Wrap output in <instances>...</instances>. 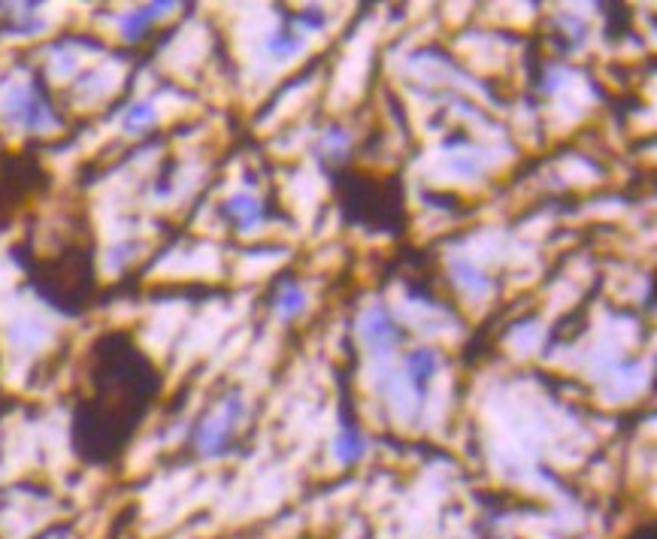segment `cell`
Here are the masks:
<instances>
[{
    "label": "cell",
    "mask_w": 657,
    "mask_h": 539,
    "mask_svg": "<svg viewBox=\"0 0 657 539\" xmlns=\"http://www.w3.org/2000/svg\"><path fill=\"white\" fill-rule=\"evenodd\" d=\"M4 119L22 131H31V134H46L49 128H55L52 106L43 100V94L34 88V82H19L7 91Z\"/></svg>",
    "instance_id": "obj_1"
},
{
    "label": "cell",
    "mask_w": 657,
    "mask_h": 539,
    "mask_svg": "<svg viewBox=\"0 0 657 539\" xmlns=\"http://www.w3.org/2000/svg\"><path fill=\"white\" fill-rule=\"evenodd\" d=\"M243 415V400L240 397H228L222 406H215L200 424L194 434V446L203 455H218L225 452V446L231 443V434L237 427V418Z\"/></svg>",
    "instance_id": "obj_2"
},
{
    "label": "cell",
    "mask_w": 657,
    "mask_h": 539,
    "mask_svg": "<svg viewBox=\"0 0 657 539\" xmlns=\"http://www.w3.org/2000/svg\"><path fill=\"white\" fill-rule=\"evenodd\" d=\"M225 212L240 225V228H252L261 222V203L252 194H234L225 203Z\"/></svg>",
    "instance_id": "obj_3"
},
{
    "label": "cell",
    "mask_w": 657,
    "mask_h": 539,
    "mask_svg": "<svg viewBox=\"0 0 657 539\" xmlns=\"http://www.w3.org/2000/svg\"><path fill=\"white\" fill-rule=\"evenodd\" d=\"M406 367H409L412 379H427V376H433L436 367H440V355L430 352V349H421V352L409 355Z\"/></svg>",
    "instance_id": "obj_4"
},
{
    "label": "cell",
    "mask_w": 657,
    "mask_h": 539,
    "mask_svg": "<svg viewBox=\"0 0 657 539\" xmlns=\"http://www.w3.org/2000/svg\"><path fill=\"white\" fill-rule=\"evenodd\" d=\"M276 309H279V315H297L300 309H303V291L297 288V285H282L279 288V294H276Z\"/></svg>",
    "instance_id": "obj_5"
},
{
    "label": "cell",
    "mask_w": 657,
    "mask_h": 539,
    "mask_svg": "<svg viewBox=\"0 0 657 539\" xmlns=\"http://www.w3.org/2000/svg\"><path fill=\"white\" fill-rule=\"evenodd\" d=\"M152 122H155V110H152L149 103L131 106L128 116H125V128H128V131H143V128H149Z\"/></svg>",
    "instance_id": "obj_6"
},
{
    "label": "cell",
    "mask_w": 657,
    "mask_h": 539,
    "mask_svg": "<svg viewBox=\"0 0 657 539\" xmlns=\"http://www.w3.org/2000/svg\"><path fill=\"white\" fill-rule=\"evenodd\" d=\"M627 539H654V527H639L633 536H627Z\"/></svg>",
    "instance_id": "obj_7"
}]
</instances>
